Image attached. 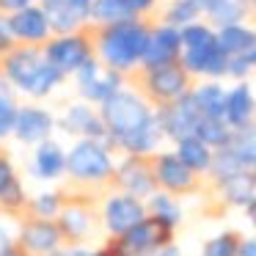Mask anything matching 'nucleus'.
<instances>
[{"instance_id":"nucleus-30","label":"nucleus","mask_w":256,"mask_h":256,"mask_svg":"<svg viewBox=\"0 0 256 256\" xmlns=\"http://www.w3.org/2000/svg\"><path fill=\"white\" fill-rule=\"evenodd\" d=\"M91 20L96 22V28H108V25L135 20V14L124 0H91Z\"/></svg>"},{"instance_id":"nucleus-7","label":"nucleus","mask_w":256,"mask_h":256,"mask_svg":"<svg viewBox=\"0 0 256 256\" xmlns=\"http://www.w3.org/2000/svg\"><path fill=\"white\" fill-rule=\"evenodd\" d=\"M91 36L88 34H69V36H56L44 47V61L61 74L80 72L91 61Z\"/></svg>"},{"instance_id":"nucleus-10","label":"nucleus","mask_w":256,"mask_h":256,"mask_svg":"<svg viewBox=\"0 0 256 256\" xmlns=\"http://www.w3.org/2000/svg\"><path fill=\"white\" fill-rule=\"evenodd\" d=\"M122 242L124 254L127 256H157V250L174 245V228L157 223L154 218L146 215L138 226H132L127 234L116 237Z\"/></svg>"},{"instance_id":"nucleus-4","label":"nucleus","mask_w":256,"mask_h":256,"mask_svg":"<svg viewBox=\"0 0 256 256\" xmlns=\"http://www.w3.org/2000/svg\"><path fill=\"white\" fill-rule=\"evenodd\" d=\"M132 83L140 91V96L154 108L174 105V102H179L182 96H188L193 91V78L179 61L166 64V66H152V69L140 66L132 74Z\"/></svg>"},{"instance_id":"nucleus-13","label":"nucleus","mask_w":256,"mask_h":256,"mask_svg":"<svg viewBox=\"0 0 256 256\" xmlns=\"http://www.w3.org/2000/svg\"><path fill=\"white\" fill-rule=\"evenodd\" d=\"M17 245L30 256H47L64 245V237L58 232L56 220H42V218H25L20 223Z\"/></svg>"},{"instance_id":"nucleus-16","label":"nucleus","mask_w":256,"mask_h":256,"mask_svg":"<svg viewBox=\"0 0 256 256\" xmlns=\"http://www.w3.org/2000/svg\"><path fill=\"white\" fill-rule=\"evenodd\" d=\"M52 127H56V118H52L47 110L34 108V105H25V108H17V118H14L12 135L20 140V144L39 146L42 140H50Z\"/></svg>"},{"instance_id":"nucleus-23","label":"nucleus","mask_w":256,"mask_h":256,"mask_svg":"<svg viewBox=\"0 0 256 256\" xmlns=\"http://www.w3.org/2000/svg\"><path fill=\"white\" fill-rule=\"evenodd\" d=\"M254 113H256V102L248 86H237L234 91L226 94V124L228 130H242L254 124Z\"/></svg>"},{"instance_id":"nucleus-33","label":"nucleus","mask_w":256,"mask_h":256,"mask_svg":"<svg viewBox=\"0 0 256 256\" xmlns=\"http://www.w3.org/2000/svg\"><path fill=\"white\" fill-rule=\"evenodd\" d=\"M240 242H242V234L228 228V232H220L218 237L206 240L204 248H201V256H237Z\"/></svg>"},{"instance_id":"nucleus-34","label":"nucleus","mask_w":256,"mask_h":256,"mask_svg":"<svg viewBox=\"0 0 256 256\" xmlns=\"http://www.w3.org/2000/svg\"><path fill=\"white\" fill-rule=\"evenodd\" d=\"M201 14L198 0H174L166 12V25L168 28H188L196 22V17Z\"/></svg>"},{"instance_id":"nucleus-46","label":"nucleus","mask_w":256,"mask_h":256,"mask_svg":"<svg viewBox=\"0 0 256 256\" xmlns=\"http://www.w3.org/2000/svg\"><path fill=\"white\" fill-rule=\"evenodd\" d=\"M3 256H30V254H25V250L20 248V245H14V248H8V250H6V254H3Z\"/></svg>"},{"instance_id":"nucleus-17","label":"nucleus","mask_w":256,"mask_h":256,"mask_svg":"<svg viewBox=\"0 0 256 256\" xmlns=\"http://www.w3.org/2000/svg\"><path fill=\"white\" fill-rule=\"evenodd\" d=\"M78 86H80V94H83V100L88 102H105L110 100L113 94L118 91V86H122V74L116 72H102V66L91 58L88 64H86L83 69L78 72Z\"/></svg>"},{"instance_id":"nucleus-9","label":"nucleus","mask_w":256,"mask_h":256,"mask_svg":"<svg viewBox=\"0 0 256 256\" xmlns=\"http://www.w3.org/2000/svg\"><path fill=\"white\" fill-rule=\"evenodd\" d=\"M113 184L118 193L135 196V198H149L152 193H157L154 174H152V157H135L127 154L113 171Z\"/></svg>"},{"instance_id":"nucleus-28","label":"nucleus","mask_w":256,"mask_h":256,"mask_svg":"<svg viewBox=\"0 0 256 256\" xmlns=\"http://www.w3.org/2000/svg\"><path fill=\"white\" fill-rule=\"evenodd\" d=\"M144 204H146V215L154 218L157 223H162V226H168V228H174V232H176L179 220H182V210H179V204H176V198H174V196L160 193V190H157V193H152Z\"/></svg>"},{"instance_id":"nucleus-38","label":"nucleus","mask_w":256,"mask_h":256,"mask_svg":"<svg viewBox=\"0 0 256 256\" xmlns=\"http://www.w3.org/2000/svg\"><path fill=\"white\" fill-rule=\"evenodd\" d=\"M91 256H127V254H124L122 242H118L116 237H108V242H102L100 248H94Z\"/></svg>"},{"instance_id":"nucleus-20","label":"nucleus","mask_w":256,"mask_h":256,"mask_svg":"<svg viewBox=\"0 0 256 256\" xmlns=\"http://www.w3.org/2000/svg\"><path fill=\"white\" fill-rule=\"evenodd\" d=\"M61 127L66 130L69 135L108 144V130H105V124H102V116L96 110H91L88 105H72L66 110V116L61 118Z\"/></svg>"},{"instance_id":"nucleus-44","label":"nucleus","mask_w":256,"mask_h":256,"mask_svg":"<svg viewBox=\"0 0 256 256\" xmlns=\"http://www.w3.org/2000/svg\"><path fill=\"white\" fill-rule=\"evenodd\" d=\"M245 215H248V220L256 226V196L248 201V204H245Z\"/></svg>"},{"instance_id":"nucleus-40","label":"nucleus","mask_w":256,"mask_h":256,"mask_svg":"<svg viewBox=\"0 0 256 256\" xmlns=\"http://www.w3.org/2000/svg\"><path fill=\"white\" fill-rule=\"evenodd\" d=\"M130 8H132V14L135 17H140V14H146V12H152V8L157 6V0H124Z\"/></svg>"},{"instance_id":"nucleus-25","label":"nucleus","mask_w":256,"mask_h":256,"mask_svg":"<svg viewBox=\"0 0 256 256\" xmlns=\"http://www.w3.org/2000/svg\"><path fill=\"white\" fill-rule=\"evenodd\" d=\"M193 102L198 108L201 118H218V122H226V91L218 83H206L198 88L190 91Z\"/></svg>"},{"instance_id":"nucleus-27","label":"nucleus","mask_w":256,"mask_h":256,"mask_svg":"<svg viewBox=\"0 0 256 256\" xmlns=\"http://www.w3.org/2000/svg\"><path fill=\"white\" fill-rule=\"evenodd\" d=\"M198 8L212 20L215 25H240V20L248 14L245 0H198Z\"/></svg>"},{"instance_id":"nucleus-35","label":"nucleus","mask_w":256,"mask_h":256,"mask_svg":"<svg viewBox=\"0 0 256 256\" xmlns=\"http://www.w3.org/2000/svg\"><path fill=\"white\" fill-rule=\"evenodd\" d=\"M179 39H182V50H196V47H204V44H210V42H215V34H212V28H206V25L193 22V25L179 30Z\"/></svg>"},{"instance_id":"nucleus-1","label":"nucleus","mask_w":256,"mask_h":256,"mask_svg":"<svg viewBox=\"0 0 256 256\" xmlns=\"http://www.w3.org/2000/svg\"><path fill=\"white\" fill-rule=\"evenodd\" d=\"M102 124L108 130V146L122 149L124 154L152 157L160 144L162 132L152 105L140 94L116 91L100 108Z\"/></svg>"},{"instance_id":"nucleus-43","label":"nucleus","mask_w":256,"mask_h":256,"mask_svg":"<svg viewBox=\"0 0 256 256\" xmlns=\"http://www.w3.org/2000/svg\"><path fill=\"white\" fill-rule=\"evenodd\" d=\"M237 256H256V237H242V242H240V254Z\"/></svg>"},{"instance_id":"nucleus-42","label":"nucleus","mask_w":256,"mask_h":256,"mask_svg":"<svg viewBox=\"0 0 256 256\" xmlns=\"http://www.w3.org/2000/svg\"><path fill=\"white\" fill-rule=\"evenodd\" d=\"M14 245H17V240L12 237V232H8L6 226H3V223H0V256L6 254L8 248H14Z\"/></svg>"},{"instance_id":"nucleus-14","label":"nucleus","mask_w":256,"mask_h":256,"mask_svg":"<svg viewBox=\"0 0 256 256\" xmlns=\"http://www.w3.org/2000/svg\"><path fill=\"white\" fill-rule=\"evenodd\" d=\"M56 226L64 237V245H83V240L94 232V210L86 201H64Z\"/></svg>"},{"instance_id":"nucleus-24","label":"nucleus","mask_w":256,"mask_h":256,"mask_svg":"<svg viewBox=\"0 0 256 256\" xmlns=\"http://www.w3.org/2000/svg\"><path fill=\"white\" fill-rule=\"evenodd\" d=\"M215 42L228 58H245L256 50V30L245 25H226L215 34Z\"/></svg>"},{"instance_id":"nucleus-29","label":"nucleus","mask_w":256,"mask_h":256,"mask_svg":"<svg viewBox=\"0 0 256 256\" xmlns=\"http://www.w3.org/2000/svg\"><path fill=\"white\" fill-rule=\"evenodd\" d=\"M218 190H220V196H223L226 204L245 206L256 196V179H254V174H250V171H245V174H237V176L220 182V184H218Z\"/></svg>"},{"instance_id":"nucleus-48","label":"nucleus","mask_w":256,"mask_h":256,"mask_svg":"<svg viewBox=\"0 0 256 256\" xmlns=\"http://www.w3.org/2000/svg\"><path fill=\"white\" fill-rule=\"evenodd\" d=\"M245 6H248V8H256V0H245Z\"/></svg>"},{"instance_id":"nucleus-45","label":"nucleus","mask_w":256,"mask_h":256,"mask_svg":"<svg viewBox=\"0 0 256 256\" xmlns=\"http://www.w3.org/2000/svg\"><path fill=\"white\" fill-rule=\"evenodd\" d=\"M157 256H182V250H179L176 245H166V248L157 250Z\"/></svg>"},{"instance_id":"nucleus-18","label":"nucleus","mask_w":256,"mask_h":256,"mask_svg":"<svg viewBox=\"0 0 256 256\" xmlns=\"http://www.w3.org/2000/svg\"><path fill=\"white\" fill-rule=\"evenodd\" d=\"M188 74H212V78H220L228 72V56L218 47V42H210L204 47H196V50H182L179 58Z\"/></svg>"},{"instance_id":"nucleus-21","label":"nucleus","mask_w":256,"mask_h":256,"mask_svg":"<svg viewBox=\"0 0 256 256\" xmlns=\"http://www.w3.org/2000/svg\"><path fill=\"white\" fill-rule=\"evenodd\" d=\"M25 206H28V196L17 176V168L6 152H0V210L14 215Z\"/></svg>"},{"instance_id":"nucleus-12","label":"nucleus","mask_w":256,"mask_h":256,"mask_svg":"<svg viewBox=\"0 0 256 256\" xmlns=\"http://www.w3.org/2000/svg\"><path fill=\"white\" fill-rule=\"evenodd\" d=\"M154 116H157V124H160L162 135H168V138H174V140H182V138L196 135V124H198L201 113L193 102V94H188L179 102H174V105L157 108Z\"/></svg>"},{"instance_id":"nucleus-36","label":"nucleus","mask_w":256,"mask_h":256,"mask_svg":"<svg viewBox=\"0 0 256 256\" xmlns=\"http://www.w3.org/2000/svg\"><path fill=\"white\" fill-rule=\"evenodd\" d=\"M14 118H17V105H14V100H12V91L0 83V138L12 135Z\"/></svg>"},{"instance_id":"nucleus-26","label":"nucleus","mask_w":256,"mask_h":256,"mask_svg":"<svg viewBox=\"0 0 256 256\" xmlns=\"http://www.w3.org/2000/svg\"><path fill=\"white\" fill-rule=\"evenodd\" d=\"M174 154L179 157V160L184 162V166L190 168L193 174H210V166H212V149L206 144H201L196 135H190V138H182L176 140V152Z\"/></svg>"},{"instance_id":"nucleus-39","label":"nucleus","mask_w":256,"mask_h":256,"mask_svg":"<svg viewBox=\"0 0 256 256\" xmlns=\"http://www.w3.org/2000/svg\"><path fill=\"white\" fill-rule=\"evenodd\" d=\"M47 256H91V248H86V245H61L58 250H52Z\"/></svg>"},{"instance_id":"nucleus-19","label":"nucleus","mask_w":256,"mask_h":256,"mask_svg":"<svg viewBox=\"0 0 256 256\" xmlns=\"http://www.w3.org/2000/svg\"><path fill=\"white\" fill-rule=\"evenodd\" d=\"M8 28H12V36L20 42H28V44H39V42H47L52 34L50 22H47L44 12L36 6H28L22 12L12 14L8 17Z\"/></svg>"},{"instance_id":"nucleus-37","label":"nucleus","mask_w":256,"mask_h":256,"mask_svg":"<svg viewBox=\"0 0 256 256\" xmlns=\"http://www.w3.org/2000/svg\"><path fill=\"white\" fill-rule=\"evenodd\" d=\"M14 50V36L8 28V17H0V56H8Z\"/></svg>"},{"instance_id":"nucleus-31","label":"nucleus","mask_w":256,"mask_h":256,"mask_svg":"<svg viewBox=\"0 0 256 256\" xmlns=\"http://www.w3.org/2000/svg\"><path fill=\"white\" fill-rule=\"evenodd\" d=\"M64 201H66V196L64 193H56V190H44V193L34 196V198H28V215L30 218H42V220H56L58 215H61L64 210Z\"/></svg>"},{"instance_id":"nucleus-32","label":"nucleus","mask_w":256,"mask_h":256,"mask_svg":"<svg viewBox=\"0 0 256 256\" xmlns=\"http://www.w3.org/2000/svg\"><path fill=\"white\" fill-rule=\"evenodd\" d=\"M196 138L201 144H206L212 152H218L223 146H228L232 130H228L226 122H218V118H198V124H196Z\"/></svg>"},{"instance_id":"nucleus-6","label":"nucleus","mask_w":256,"mask_h":256,"mask_svg":"<svg viewBox=\"0 0 256 256\" xmlns=\"http://www.w3.org/2000/svg\"><path fill=\"white\" fill-rule=\"evenodd\" d=\"M152 174H154V184L160 193L168 196H190L201 188V176L193 174L174 152H160L152 154Z\"/></svg>"},{"instance_id":"nucleus-15","label":"nucleus","mask_w":256,"mask_h":256,"mask_svg":"<svg viewBox=\"0 0 256 256\" xmlns=\"http://www.w3.org/2000/svg\"><path fill=\"white\" fill-rule=\"evenodd\" d=\"M179 58H182V39H179V30L168 28V25H160V28H154L149 34L140 66L144 69L166 66V64H176Z\"/></svg>"},{"instance_id":"nucleus-8","label":"nucleus","mask_w":256,"mask_h":256,"mask_svg":"<svg viewBox=\"0 0 256 256\" xmlns=\"http://www.w3.org/2000/svg\"><path fill=\"white\" fill-rule=\"evenodd\" d=\"M146 218V204L127 193H110L102 201V226L110 237H122Z\"/></svg>"},{"instance_id":"nucleus-41","label":"nucleus","mask_w":256,"mask_h":256,"mask_svg":"<svg viewBox=\"0 0 256 256\" xmlns=\"http://www.w3.org/2000/svg\"><path fill=\"white\" fill-rule=\"evenodd\" d=\"M34 0H0V12H8V14H17L22 8H28Z\"/></svg>"},{"instance_id":"nucleus-3","label":"nucleus","mask_w":256,"mask_h":256,"mask_svg":"<svg viewBox=\"0 0 256 256\" xmlns=\"http://www.w3.org/2000/svg\"><path fill=\"white\" fill-rule=\"evenodd\" d=\"M3 72H6L8 83H14L20 91H28L30 96L50 94L52 86H58L64 80V74L58 69H52L44 61V56L34 47H14L3 58Z\"/></svg>"},{"instance_id":"nucleus-47","label":"nucleus","mask_w":256,"mask_h":256,"mask_svg":"<svg viewBox=\"0 0 256 256\" xmlns=\"http://www.w3.org/2000/svg\"><path fill=\"white\" fill-rule=\"evenodd\" d=\"M248 61H250V66H256V50H254V52H250V56H248Z\"/></svg>"},{"instance_id":"nucleus-2","label":"nucleus","mask_w":256,"mask_h":256,"mask_svg":"<svg viewBox=\"0 0 256 256\" xmlns=\"http://www.w3.org/2000/svg\"><path fill=\"white\" fill-rule=\"evenodd\" d=\"M152 28L144 20H127V22H116L108 28H94V44L96 56L102 64H108V69L116 74L132 72L146 52V42H149Z\"/></svg>"},{"instance_id":"nucleus-11","label":"nucleus","mask_w":256,"mask_h":256,"mask_svg":"<svg viewBox=\"0 0 256 256\" xmlns=\"http://www.w3.org/2000/svg\"><path fill=\"white\" fill-rule=\"evenodd\" d=\"M42 12L58 36H69L91 20V0H42Z\"/></svg>"},{"instance_id":"nucleus-5","label":"nucleus","mask_w":256,"mask_h":256,"mask_svg":"<svg viewBox=\"0 0 256 256\" xmlns=\"http://www.w3.org/2000/svg\"><path fill=\"white\" fill-rule=\"evenodd\" d=\"M113 152L102 140L80 138L66 152V174L74 184H108L113 179Z\"/></svg>"},{"instance_id":"nucleus-22","label":"nucleus","mask_w":256,"mask_h":256,"mask_svg":"<svg viewBox=\"0 0 256 256\" xmlns=\"http://www.w3.org/2000/svg\"><path fill=\"white\" fill-rule=\"evenodd\" d=\"M30 174L44 182H56L66 174V152L56 144V140H42L34 152V162H30Z\"/></svg>"}]
</instances>
